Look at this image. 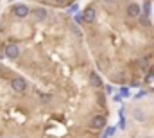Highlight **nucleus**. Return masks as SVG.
<instances>
[{
  "instance_id": "obj_1",
  "label": "nucleus",
  "mask_w": 154,
  "mask_h": 138,
  "mask_svg": "<svg viewBox=\"0 0 154 138\" xmlns=\"http://www.w3.org/2000/svg\"><path fill=\"white\" fill-rule=\"evenodd\" d=\"M11 88L16 92V93H23L27 90V83L23 77H13L11 79Z\"/></svg>"
},
{
  "instance_id": "obj_2",
  "label": "nucleus",
  "mask_w": 154,
  "mask_h": 138,
  "mask_svg": "<svg viewBox=\"0 0 154 138\" xmlns=\"http://www.w3.org/2000/svg\"><path fill=\"white\" fill-rule=\"evenodd\" d=\"M4 54H5V58H9V59H16V58L20 56V47L14 45V43H9V45L4 47Z\"/></svg>"
},
{
  "instance_id": "obj_3",
  "label": "nucleus",
  "mask_w": 154,
  "mask_h": 138,
  "mask_svg": "<svg viewBox=\"0 0 154 138\" xmlns=\"http://www.w3.org/2000/svg\"><path fill=\"white\" fill-rule=\"evenodd\" d=\"M13 13H14V16H18V18H25L31 11H29V7H27L25 4H18V5L13 7Z\"/></svg>"
},
{
  "instance_id": "obj_4",
  "label": "nucleus",
  "mask_w": 154,
  "mask_h": 138,
  "mask_svg": "<svg viewBox=\"0 0 154 138\" xmlns=\"http://www.w3.org/2000/svg\"><path fill=\"white\" fill-rule=\"evenodd\" d=\"M47 11L43 9V7H34V11H32V18H34V22H45L47 20Z\"/></svg>"
},
{
  "instance_id": "obj_5",
  "label": "nucleus",
  "mask_w": 154,
  "mask_h": 138,
  "mask_svg": "<svg viewBox=\"0 0 154 138\" xmlns=\"http://www.w3.org/2000/svg\"><path fill=\"white\" fill-rule=\"evenodd\" d=\"M90 126H91L93 129H102V127H106V118H104V117H100V115H97V117H93V118H91Z\"/></svg>"
},
{
  "instance_id": "obj_6",
  "label": "nucleus",
  "mask_w": 154,
  "mask_h": 138,
  "mask_svg": "<svg viewBox=\"0 0 154 138\" xmlns=\"http://www.w3.org/2000/svg\"><path fill=\"white\" fill-rule=\"evenodd\" d=\"M140 13H142V9H140L138 4H129V5H127V16H131V18H138Z\"/></svg>"
},
{
  "instance_id": "obj_7",
  "label": "nucleus",
  "mask_w": 154,
  "mask_h": 138,
  "mask_svg": "<svg viewBox=\"0 0 154 138\" xmlns=\"http://www.w3.org/2000/svg\"><path fill=\"white\" fill-rule=\"evenodd\" d=\"M82 16H84V24H91V22L95 20V9H93V7H88V9L82 13Z\"/></svg>"
},
{
  "instance_id": "obj_8",
  "label": "nucleus",
  "mask_w": 154,
  "mask_h": 138,
  "mask_svg": "<svg viewBox=\"0 0 154 138\" xmlns=\"http://www.w3.org/2000/svg\"><path fill=\"white\" fill-rule=\"evenodd\" d=\"M90 81H91L93 86H100V84H102V81H100V77H99L97 74H91V75H90Z\"/></svg>"
},
{
  "instance_id": "obj_9",
  "label": "nucleus",
  "mask_w": 154,
  "mask_h": 138,
  "mask_svg": "<svg viewBox=\"0 0 154 138\" xmlns=\"http://www.w3.org/2000/svg\"><path fill=\"white\" fill-rule=\"evenodd\" d=\"M134 117H136V118H138V120H140V122H143V118H145V117H143V113H142V111H134Z\"/></svg>"
},
{
  "instance_id": "obj_10",
  "label": "nucleus",
  "mask_w": 154,
  "mask_h": 138,
  "mask_svg": "<svg viewBox=\"0 0 154 138\" xmlns=\"http://www.w3.org/2000/svg\"><path fill=\"white\" fill-rule=\"evenodd\" d=\"M147 63H149V59H147V58H143V59L140 61V67H142V68H145V67H147Z\"/></svg>"
},
{
  "instance_id": "obj_11",
  "label": "nucleus",
  "mask_w": 154,
  "mask_h": 138,
  "mask_svg": "<svg viewBox=\"0 0 154 138\" xmlns=\"http://www.w3.org/2000/svg\"><path fill=\"white\" fill-rule=\"evenodd\" d=\"M0 77H2V68H0Z\"/></svg>"
}]
</instances>
